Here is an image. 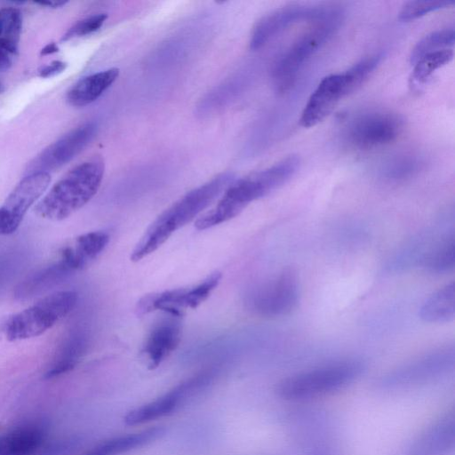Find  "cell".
Listing matches in <instances>:
<instances>
[{
    "instance_id": "4316f807",
    "label": "cell",
    "mask_w": 455,
    "mask_h": 455,
    "mask_svg": "<svg viewBox=\"0 0 455 455\" xmlns=\"http://www.w3.org/2000/svg\"><path fill=\"white\" fill-rule=\"evenodd\" d=\"M380 59L381 55L379 53L366 56L343 72L349 92L355 91L371 76Z\"/></svg>"
},
{
    "instance_id": "cb8c5ba5",
    "label": "cell",
    "mask_w": 455,
    "mask_h": 455,
    "mask_svg": "<svg viewBox=\"0 0 455 455\" xmlns=\"http://www.w3.org/2000/svg\"><path fill=\"white\" fill-rule=\"evenodd\" d=\"M22 29V14L14 7L0 10V50L5 53H16Z\"/></svg>"
},
{
    "instance_id": "9a60e30c",
    "label": "cell",
    "mask_w": 455,
    "mask_h": 455,
    "mask_svg": "<svg viewBox=\"0 0 455 455\" xmlns=\"http://www.w3.org/2000/svg\"><path fill=\"white\" fill-rule=\"evenodd\" d=\"M108 242L109 235L105 231L83 234L71 245L61 248L59 258L52 265L60 277L81 270L104 251Z\"/></svg>"
},
{
    "instance_id": "603a6c76",
    "label": "cell",
    "mask_w": 455,
    "mask_h": 455,
    "mask_svg": "<svg viewBox=\"0 0 455 455\" xmlns=\"http://www.w3.org/2000/svg\"><path fill=\"white\" fill-rule=\"evenodd\" d=\"M86 349V341L80 335L70 337L55 353L44 376L53 379L61 376L76 367Z\"/></svg>"
},
{
    "instance_id": "7a4b0ae2",
    "label": "cell",
    "mask_w": 455,
    "mask_h": 455,
    "mask_svg": "<svg viewBox=\"0 0 455 455\" xmlns=\"http://www.w3.org/2000/svg\"><path fill=\"white\" fill-rule=\"evenodd\" d=\"M233 180L232 172H222L176 201L147 228L133 249L131 259L139 261L157 250L175 231L206 209Z\"/></svg>"
},
{
    "instance_id": "277c9868",
    "label": "cell",
    "mask_w": 455,
    "mask_h": 455,
    "mask_svg": "<svg viewBox=\"0 0 455 455\" xmlns=\"http://www.w3.org/2000/svg\"><path fill=\"white\" fill-rule=\"evenodd\" d=\"M342 15L339 8L330 6L324 15L313 21L312 27L277 59L273 68L272 76L278 92L284 93L293 86L305 62L339 28Z\"/></svg>"
},
{
    "instance_id": "30bf717a",
    "label": "cell",
    "mask_w": 455,
    "mask_h": 455,
    "mask_svg": "<svg viewBox=\"0 0 455 455\" xmlns=\"http://www.w3.org/2000/svg\"><path fill=\"white\" fill-rule=\"evenodd\" d=\"M51 182L47 172L27 174L0 206V235L15 232L28 209L42 196Z\"/></svg>"
},
{
    "instance_id": "836d02e7",
    "label": "cell",
    "mask_w": 455,
    "mask_h": 455,
    "mask_svg": "<svg viewBox=\"0 0 455 455\" xmlns=\"http://www.w3.org/2000/svg\"><path fill=\"white\" fill-rule=\"evenodd\" d=\"M59 51V47L56 43L52 42L46 44L42 50L40 54L43 56L52 54Z\"/></svg>"
},
{
    "instance_id": "f546056e",
    "label": "cell",
    "mask_w": 455,
    "mask_h": 455,
    "mask_svg": "<svg viewBox=\"0 0 455 455\" xmlns=\"http://www.w3.org/2000/svg\"><path fill=\"white\" fill-rule=\"evenodd\" d=\"M419 170V161L411 156H403L390 163L384 172L389 180H403Z\"/></svg>"
},
{
    "instance_id": "44dd1931",
    "label": "cell",
    "mask_w": 455,
    "mask_h": 455,
    "mask_svg": "<svg viewBox=\"0 0 455 455\" xmlns=\"http://www.w3.org/2000/svg\"><path fill=\"white\" fill-rule=\"evenodd\" d=\"M455 315V286L451 282L434 292L423 303L420 318L427 323H446Z\"/></svg>"
},
{
    "instance_id": "1f68e13d",
    "label": "cell",
    "mask_w": 455,
    "mask_h": 455,
    "mask_svg": "<svg viewBox=\"0 0 455 455\" xmlns=\"http://www.w3.org/2000/svg\"><path fill=\"white\" fill-rule=\"evenodd\" d=\"M430 435H427L424 441L427 442V445H430L431 451H441L443 449H446L450 443L452 444L454 437L453 424L443 423L436 426Z\"/></svg>"
},
{
    "instance_id": "d590c367",
    "label": "cell",
    "mask_w": 455,
    "mask_h": 455,
    "mask_svg": "<svg viewBox=\"0 0 455 455\" xmlns=\"http://www.w3.org/2000/svg\"><path fill=\"white\" fill-rule=\"evenodd\" d=\"M36 4H39L42 6L51 7V8H59L64 6L67 2H57V1H41L35 2Z\"/></svg>"
},
{
    "instance_id": "5bb4252c",
    "label": "cell",
    "mask_w": 455,
    "mask_h": 455,
    "mask_svg": "<svg viewBox=\"0 0 455 455\" xmlns=\"http://www.w3.org/2000/svg\"><path fill=\"white\" fill-rule=\"evenodd\" d=\"M349 93L343 73L323 77L302 110L300 125L305 128L317 125L331 114L338 102Z\"/></svg>"
},
{
    "instance_id": "f1b7e54d",
    "label": "cell",
    "mask_w": 455,
    "mask_h": 455,
    "mask_svg": "<svg viewBox=\"0 0 455 455\" xmlns=\"http://www.w3.org/2000/svg\"><path fill=\"white\" fill-rule=\"evenodd\" d=\"M76 435H66L45 441L32 455H68L80 444Z\"/></svg>"
},
{
    "instance_id": "83f0119b",
    "label": "cell",
    "mask_w": 455,
    "mask_h": 455,
    "mask_svg": "<svg viewBox=\"0 0 455 455\" xmlns=\"http://www.w3.org/2000/svg\"><path fill=\"white\" fill-rule=\"evenodd\" d=\"M453 4L454 1L447 0L410 1L402 6L398 18L403 21L413 20L429 12L449 7Z\"/></svg>"
},
{
    "instance_id": "ffe728a7",
    "label": "cell",
    "mask_w": 455,
    "mask_h": 455,
    "mask_svg": "<svg viewBox=\"0 0 455 455\" xmlns=\"http://www.w3.org/2000/svg\"><path fill=\"white\" fill-rule=\"evenodd\" d=\"M119 69L108 68L83 77L67 92V101L74 107H84L95 101L117 79Z\"/></svg>"
},
{
    "instance_id": "e575fe53",
    "label": "cell",
    "mask_w": 455,
    "mask_h": 455,
    "mask_svg": "<svg viewBox=\"0 0 455 455\" xmlns=\"http://www.w3.org/2000/svg\"><path fill=\"white\" fill-rule=\"evenodd\" d=\"M11 63L8 54L0 50V70L7 69L11 66Z\"/></svg>"
},
{
    "instance_id": "4fadbf2b",
    "label": "cell",
    "mask_w": 455,
    "mask_h": 455,
    "mask_svg": "<svg viewBox=\"0 0 455 455\" xmlns=\"http://www.w3.org/2000/svg\"><path fill=\"white\" fill-rule=\"evenodd\" d=\"M328 8L329 6L291 4L272 11L254 25L251 34V49L261 48L277 34L296 22L301 20L313 22L318 20Z\"/></svg>"
},
{
    "instance_id": "d6986e66",
    "label": "cell",
    "mask_w": 455,
    "mask_h": 455,
    "mask_svg": "<svg viewBox=\"0 0 455 455\" xmlns=\"http://www.w3.org/2000/svg\"><path fill=\"white\" fill-rule=\"evenodd\" d=\"M162 427H154L101 441L79 455H120L147 445L164 435Z\"/></svg>"
},
{
    "instance_id": "8992f818",
    "label": "cell",
    "mask_w": 455,
    "mask_h": 455,
    "mask_svg": "<svg viewBox=\"0 0 455 455\" xmlns=\"http://www.w3.org/2000/svg\"><path fill=\"white\" fill-rule=\"evenodd\" d=\"M77 300L74 291H56L42 298L7 320L4 324L6 339L17 341L43 334L68 315Z\"/></svg>"
},
{
    "instance_id": "8d00e7d4",
    "label": "cell",
    "mask_w": 455,
    "mask_h": 455,
    "mask_svg": "<svg viewBox=\"0 0 455 455\" xmlns=\"http://www.w3.org/2000/svg\"><path fill=\"white\" fill-rule=\"evenodd\" d=\"M4 86L0 84V93H2L4 92Z\"/></svg>"
},
{
    "instance_id": "6da1fadb",
    "label": "cell",
    "mask_w": 455,
    "mask_h": 455,
    "mask_svg": "<svg viewBox=\"0 0 455 455\" xmlns=\"http://www.w3.org/2000/svg\"><path fill=\"white\" fill-rule=\"evenodd\" d=\"M299 165V159L291 156L267 169L232 182L218 203L196 220L195 227L204 230L235 218L251 203L287 182Z\"/></svg>"
},
{
    "instance_id": "3957f363",
    "label": "cell",
    "mask_w": 455,
    "mask_h": 455,
    "mask_svg": "<svg viewBox=\"0 0 455 455\" xmlns=\"http://www.w3.org/2000/svg\"><path fill=\"white\" fill-rule=\"evenodd\" d=\"M105 164L94 156L69 170L35 207L39 217L60 221L84 206L98 192Z\"/></svg>"
},
{
    "instance_id": "5b68a950",
    "label": "cell",
    "mask_w": 455,
    "mask_h": 455,
    "mask_svg": "<svg viewBox=\"0 0 455 455\" xmlns=\"http://www.w3.org/2000/svg\"><path fill=\"white\" fill-rule=\"evenodd\" d=\"M357 360H344L285 378L277 386L286 400H302L337 391L353 382L362 372Z\"/></svg>"
},
{
    "instance_id": "ac0fdd59",
    "label": "cell",
    "mask_w": 455,
    "mask_h": 455,
    "mask_svg": "<svg viewBox=\"0 0 455 455\" xmlns=\"http://www.w3.org/2000/svg\"><path fill=\"white\" fill-rule=\"evenodd\" d=\"M179 319L180 317L168 315L167 318L159 321L149 331L142 349L149 368L157 367L178 347L181 332Z\"/></svg>"
},
{
    "instance_id": "7c38bea8",
    "label": "cell",
    "mask_w": 455,
    "mask_h": 455,
    "mask_svg": "<svg viewBox=\"0 0 455 455\" xmlns=\"http://www.w3.org/2000/svg\"><path fill=\"white\" fill-rule=\"evenodd\" d=\"M212 376L211 371H203L182 381L158 398L128 411L124 422L130 426L141 425L169 415L190 395L206 386Z\"/></svg>"
},
{
    "instance_id": "8fae6325",
    "label": "cell",
    "mask_w": 455,
    "mask_h": 455,
    "mask_svg": "<svg viewBox=\"0 0 455 455\" xmlns=\"http://www.w3.org/2000/svg\"><path fill=\"white\" fill-rule=\"evenodd\" d=\"M95 123L84 124L46 147L26 168V174L47 172L65 165L92 141L97 132Z\"/></svg>"
},
{
    "instance_id": "d4e9b609",
    "label": "cell",
    "mask_w": 455,
    "mask_h": 455,
    "mask_svg": "<svg viewBox=\"0 0 455 455\" xmlns=\"http://www.w3.org/2000/svg\"><path fill=\"white\" fill-rule=\"evenodd\" d=\"M455 32L453 28L433 31L421 38L412 48L410 61L414 64L422 56L443 49H451L454 44Z\"/></svg>"
},
{
    "instance_id": "ba28073f",
    "label": "cell",
    "mask_w": 455,
    "mask_h": 455,
    "mask_svg": "<svg viewBox=\"0 0 455 455\" xmlns=\"http://www.w3.org/2000/svg\"><path fill=\"white\" fill-rule=\"evenodd\" d=\"M299 279L293 268L286 267L277 275L259 285L251 295V308L264 316L290 314L298 305Z\"/></svg>"
},
{
    "instance_id": "4dcf8cb0",
    "label": "cell",
    "mask_w": 455,
    "mask_h": 455,
    "mask_svg": "<svg viewBox=\"0 0 455 455\" xmlns=\"http://www.w3.org/2000/svg\"><path fill=\"white\" fill-rule=\"evenodd\" d=\"M107 18L108 15L106 13H99L83 19L69 28L68 30L63 35L61 40L68 41L74 37H79L92 34L101 28Z\"/></svg>"
},
{
    "instance_id": "2e32d148",
    "label": "cell",
    "mask_w": 455,
    "mask_h": 455,
    "mask_svg": "<svg viewBox=\"0 0 455 455\" xmlns=\"http://www.w3.org/2000/svg\"><path fill=\"white\" fill-rule=\"evenodd\" d=\"M453 347L430 352L397 369L387 378L390 384H408L426 381L440 376L454 365Z\"/></svg>"
},
{
    "instance_id": "d6a6232c",
    "label": "cell",
    "mask_w": 455,
    "mask_h": 455,
    "mask_svg": "<svg viewBox=\"0 0 455 455\" xmlns=\"http://www.w3.org/2000/svg\"><path fill=\"white\" fill-rule=\"evenodd\" d=\"M68 64L62 60H53L46 66L41 68L38 76L42 78H48L62 73L67 68Z\"/></svg>"
},
{
    "instance_id": "e0dca14e",
    "label": "cell",
    "mask_w": 455,
    "mask_h": 455,
    "mask_svg": "<svg viewBox=\"0 0 455 455\" xmlns=\"http://www.w3.org/2000/svg\"><path fill=\"white\" fill-rule=\"evenodd\" d=\"M48 425L28 420L0 434V455H32L48 437Z\"/></svg>"
},
{
    "instance_id": "52a82bcc",
    "label": "cell",
    "mask_w": 455,
    "mask_h": 455,
    "mask_svg": "<svg viewBox=\"0 0 455 455\" xmlns=\"http://www.w3.org/2000/svg\"><path fill=\"white\" fill-rule=\"evenodd\" d=\"M221 273L214 272L201 283L187 288H178L143 297L136 306V314L143 315L156 310L180 317L188 308H196L218 286Z\"/></svg>"
},
{
    "instance_id": "484cf974",
    "label": "cell",
    "mask_w": 455,
    "mask_h": 455,
    "mask_svg": "<svg viewBox=\"0 0 455 455\" xmlns=\"http://www.w3.org/2000/svg\"><path fill=\"white\" fill-rule=\"evenodd\" d=\"M453 58L452 49H443L422 56L413 65L412 78L417 83L426 82L437 69L448 64Z\"/></svg>"
},
{
    "instance_id": "9c48e42d",
    "label": "cell",
    "mask_w": 455,
    "mask_h": 455,
    "mask_svg": "<svg viewBox=\"0 0 455 455\" xmlns=\"http://www.w3.org/2000/svg\"><path fill=\"white\" fill-rule=\"evenodd\" d=\"M403 122L399 116L387 111H370L355 117L347 137L350 145L364 150L388 145L402 133Z\"/></svg>"
},
{
    "instance_id": "7402d4cb",
    "label": "cell",
    "mask_w": 455,
    "mask_h": 455,
    "mask_svg": "<svg viewBox=\"0 0 455 455\" xmlns=\"http://www.w3.org/2000/svg\"><path fill=\"white\" fill-rule=\"evenodd\" d=\"M419 264L431 273H445L455 264V242L453 234L436 240L420 255Z\"/></svg>"
}]
</instances>
